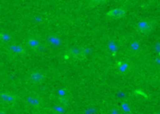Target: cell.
I'll return each mask as SVG.
<instances>
[{"label":"cell","instance_id":"1","mask_svg":"<svg viewBox=\"0 0 160 114\" xmlns=\"http://www.w3.org/2000/svg\"><path fill=\"white\" fill-rule=\"evenodd\" d=\"M87 51H88V49H86V47H83V48L74 47V48H71L68 50L67 55L76 59V60H82L87 56V53H88Z\"/></svg>","mask_w":160,"mask_h":114},{"label":"cell","instance_id":"2","mask_svg":"<svg viewBox=\"0 0 160 114\" xmlns=\"http://www.w3.org/2000/svg\"><path fill=\"white\" fill-rule=\"evenodd\" d=\"M154 22L151 21V20H141L139 21L136 26V31H138L139 33L141 34H147V33H149L153 28H154Z\"/></svg>","mask_w":160,"mask_h":114},{"label":"cell","instance_id":"3","mask_svg":"<svg viewBox=\"0 0 160 114\" xmlns=\"http://www.w3.org/2000/svg\"><path fill=\"white\" fill-rule=\"evenodd\" d=\"M25 102L28 106L31 108H35V109L41 108L44 103L42 99L38 96H28L25 99Z\"/></svg>","mask_w":160,"mask_h":114},{"label":"cell","instance_id":"4","mask_svg":"<svg viewBox=\"0 0 160 114\" xmlns=\"http://www.w3.org/2000/svg\"><path fill=\"white\" fill-rule=\"evenodd\" d=\"M0 100L4 104H8V105H12L15 104L18 100V97L17 95L12 94V93H8V92H3L0 95Z\"/></svg>","mask_w":160,"mask_h":114},{"label":"cell","instance_id":"5","mask_svg":"<svg viewBox=\"0 0 160 114\" xmlns=\"http://www.w3.org/2000/svg\"><path fill=\"white\" fill-rule=\"evenodd\" d=\"M45 74L41 71H33L30 73V75L28 76V79L31 83L33 84H39L42 81H44L45 79Z\"/></svg>","mask_w":160,"mask_h":114},{"label":"cell","instance_id":"6","mask_svg":"<svg viewBox=\"0 0 160 114\" xmlns=\"http://www.w3.org/2000/svg\"><path fill=\"white\" fill-rule=\"evenodd\" d=\"M126 14V11L125 9L123 8H113V9H111L109 12H107L106 14V17L109 18V19H121L125 16Z\"/></svg>","mask_w":160,"mask_h":114},{"label":"cell","instance_id":"7","mask_svg":"<svg viewBox=\"0 0 160 114\" xmlns=\"http://www.w3.org/2000/svg\"><path fill=\"white\" fill-rule=\"evenodd\" d=\"M8 52L14 55H23L26 53V50L19 44H11L8 46Z\"/></svg>","mask_w":160,"mask_h":114},{"label":"cell","instance_id":"8","mask_svg":"<svg viewBox=\"0 0 160 114\" xmlns=\"http://www.w3.org/2000/svg\"><path fill=\"white\" fill-rule=\"evenodd\" d=\"M26 43H27V45H28L31 50H35V51H36L38 49H39V47H40V42H39V41L35 38L28 39L27 41H26Z\"/></svg>","mask_w":160,"mask_h":114},{"label":"cell","instance_id":"9","mask_svg":"<svg viewBox=\"0 0 160 114\" xmlns=\"http://www.w3.org/2000/svg\"><path fill=\"white\" fill-rule=\"evenodd\" d=\"M0 38L3 42H8L12 40V35L10 33H7V32H2L0 34Z\"/></svg>","mask_w":160,"mask_h":114},{"label":"cell","instance_id":"10","mask_svg":"<svg viewBox=\"0 0 160 114\" xmlns=\"http://www.w3.org/2000/svg\"><path fill=\"white\" fill-rule=\"evenodd\" d=\"M52 111L55 112V113H63L65 112V105L61 106V105H55L52 107Z\"/></svg>","mask_w":160,"mask_h":114},{"label":"cell","instance_id":"11","mask_svg":"<svg viewBox=\"0 0 160 114\" xmlns=\"http://www.w3.org/2000/svg\"><path fill=\"white\" fill-rule=\"evenodd\" d=\"M118 67H119L120 72L124 73V72H126L129 69V64L126 63H118Z\"/></svg>","mask_w":160,"mask_h":114},{"label":"cell","instance_id":"12","mask_svg":"<svg viewBox=\"0 0 160 114\" xmlns=\"http://www.w3.org/2000/svg\"><path fill=\"white\" fill-rule=\"evenodd\" d=\"M48 40H49V43L54 44V45H58V44L61 43V39L56 37V36H51V37H49Z\"/></svg>","mask_w":160,"mask_h":114},{"label":"cell","instance_id":"13","mask_svg":"<svg viewBox=\"0 0 160 114\" xmlns=\"http://www.w3.org/2000/svg\"><path fill=\"white\" fill-rule=\"evenodd\" d=\"M106 1H108V0H88L89 4L91 6H97V5H100V4L105 3Z\"/></svg>","mask_w":160,"mask_h":114},{"label":"cell","instance_id":"14","mask_svg":"<svg viewBox=\"0 0 160 114\" xmlns=\"http://www.w3.org/2000/svg\"><path fill=\"white\" fill-rule=\"evenodd\" d=\"M59 96H60V98H66L65 96H66V89H61V90H59Z\"/></svg>","mask_w":160,"mask_h":114},{"label":"cell","instance_id":"15","mask_svg":"<svg viewBox=\"0 0 160 114\" xmlns=\"http://www.w3.org/2000/svg\"><path fill=\"white\" fill-rule=\"evenodd\" d=\"M121 1H129V0H121Z\"/></svg>","mask_w":160,"mask_h":114}]
</instances>
